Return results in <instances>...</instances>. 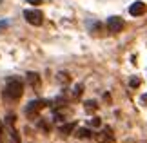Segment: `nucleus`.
<instances>
[{
	"mask_svg": "<svg viewBox=\"0 0 147 143\" xmlns=\"http://www.w3.org/2000/svg\"><path fill=\"white\" fill-rule=\"evenodd\" d=\"M27 82L33 89H40V76L36 73H27Z\"/></svg>",
	"mask_w": 147,
	"mask_h": 143,
	"instance_id": "8",
	"label": "nucleus"
},
{
	"mask_svg": "<svg viewBox=\"0 0 147 143\" xmlns=\"http://www.w3.org/2000/svg\"><path fill=\"white\" fill-rule=\"evenodd\" d=\"M0 2H2V0H0Z\"/></svg>",
	"mask_w": 147,
	"mask_h": 143,
	"instance_id": "17",
	"label": "nucleus"
},
{
	"mask_svg": "<svg viewBox=\"0 0 147 143\" xmlns=\"http://www.w3.org/2000/svg\"><path fill=\"white\" fill-rule=\"evenodd\" d=\"M24 94V83H22L20 78H11L7 85L4 89V98L9 101H16L20 100V96Z\"/></svg>",
	"mask_w": 147,
	"mask_h": 143,
	"instance_id": "1",
	"label": "nucleus"
},
{
	"mask_svg": "<svg viewBox=\"0 0 147 143\" xmlns=\"http://www.w3.org/2000/svg\"><path fill=\"white\" fill-rule=\"evenodd\" d=\"M7 26H9L7 20H2V22H0V29H4V27H7Z\"/></svg>",
	"mask_w": 147,
	"mask_h": 143,
	"instance_id": "16",
	"label": "nucleus"
},
{
	"mask_svg": "<svg viewBox=\"0 0 147 143\" xmlns=\"http://www.w3.org/2000/svg\"><path fill=\"white\" fill-rule=\"evenodd\" d=\"M89 123H91L93 127H98V125H100V118H93V120H89Z\"/></svg>",
	"mask_w": 147,
	"mask_h": 143,
	"instance_id": "12",
	"label": "nucleus"
},
{
	"mask_svg": "<svg viewBox=\"0 0 147 143\" xmlns=\"http://www.w3.org/2000/svg\"><path fill=\"white\" fill-rule=\"evenodd\" d=\"M82 89H84L82 85H76V87H75V96H80L82 94Z\"/></svg>",
	"mask_w": 147,
	"mask_h": 143,
	"instance_id": "13",
	"label": "nucleus"
},
{
	"mask_svg": "<svg viewBox=\"0 0 147 143\" xmlns=\"http://www.w3.org/2000/svg\"><path fill=\"white\" fill-rule=\"evenodd\" d=\"M107 29H109V33H120L123 29V20L120 16H109L107 18Z\"/></svg>",
	"mask_w": 147,
	"mask_h": 143,
	"instance_id": "5",
	"label": "nucleus"
},
{
	"mask_svg": "<svg viewBox=\"0 0 147 143\" xmlns=\"http://www.w3.org/2000/svg\"><path fill=\"white\" fill-rule=\"evenodd\" d=\"M47 107V101H44V100H36V101H29L26 107V114H27V118H35L38 112L42 111V109H46Z\"/></svg>",
	"mask_w": 147,
	"mask_h": 143,
	"instance_id": "4",
	"label": "nucleus"
},
{
	"mask_svg": "<svg viewBox=\"0 0 147 143\" xmlns=\"http://www.w3.org/2000/svg\"><path fill=\"white\" fill-rule=\"evenodd\" d=\"M75 129H76V122H69V123H65V125L60 127V132H62V136H69V134H73Z\"/></svg>",
	"mask_w": 147,
	"mask_h": 143,
	"instance_id": "9",
	"label": "nucleus"
},
{
	"mask_svg": "<svg viewBox=\"0 0 147 143\" xmlns=\"http://www.w3.org/2000/svg\"><path fill=\"white\" fill-rule=\"evenodd\" d=\"M24 18L27 20V24H31V26H42L44 15H42V11H38V9H26Z\"/></svg>",
	"mask_w": 147,
	"mask_h": 143,
	"instance_id": "3",
	"label": "nucleus"
},
{
	"mask_svg": "<svg viewBox=\"0 0 147 143\" xmlns=\"http://www.w3.org/2000/svg\"><path fill=\"white\" fill-rule=\"evenodd\" d=\"M94 138H96L100 143H111V141H113V130L107 127V129L102 130V132H96V134H94Z\"/></svg>",
	"mask_w": 147,
	"mask_h": 143,
	"instance_id": "7",
	"label": "nucleus"
},
{
	"mask_svg": "<svg viewBox=\"0 0 147 143\" xmlns=\"http://www.w3.org/2000/svg\"><path fill=\"white\" fill-rule=\"evenodd\" d=\"M145 13H147V5L144 2H133L131 7H129V15L133 16H142Z\"/></svg>",
	"mask_w": 147,
	"mask_h": 143,
	"instance_id": "6",
	"label": "nucleus"
},
{
	"mask_svg": "<svg viewBox=\"0 0 147 143\" xmlns=\"http://www.w3.org/2000/svg\"><path fill=\"white\" fill-rule=\"evenodd\" d=\"M138 85H140V80L138 78H133L131 80V87H138Z\"/></svg>",
	"mask_w": 147,
	"mask_h": 143,
	"instance_id": "14",
	"label": "nucleus"
},
{
	"mask_svg": "<svg viewBox=\"0 0 147 143\" xmlns=\"http://www.w3.org/2000/svg\"><path fill=\"white\" fill-rule=\"evenodd\" d=\"M4 127H5V134H7V138H9V143H20V136L16 132V129H15V116L13 114L5 116Z\"/></svg>",
	"mask_w": 147,
	"mask_h": 143,
	"instance_id": "2",
	"label": "nucleus"
},
{
	"mask_svg": "<svg viewBox=\"0 0 147 143\" xmlns=\"http://www.w3.org/2000/svg\"><path fill=\"white\" fill-rule=\"evenodd\" d=\"M27 4H33V5H40L42 0H27Z\"/></svg>",
	"mask_w": 147,
	"mask_h": 143,
	"instance_id": "15",
	"label": "nucleus"
},
{
	"mask_svg": "<svg viewBox=\"0 0 147 143\" xmlns=\"http://www.w3.org/2000/svg\"><path fill=\"white\" fill-rule=\"evenodd\" d=\"M86 109L87 111H91V109L94 111V109H96V103H94V101H86Z\"/></svg>",
	"mask_w": 147,
	"mask_h": 143,
	"instance_id": "11",
	"label": "nucleus"
},
{
	"mask_svg": "<svg viewBox=\"0 0 147 143\" xmlns=\"http://www.w3.org/2000/svg\"><path fill=\"white\" fill-rule=\"evenodd\" d=\"M76 136H78V138H91V136H93V132H91L89 129H78Z\"/></svg>",
	"mask_w": 147,
	"mask_h": 143,
	"instance_id": "10",
	"label": "nucleus"
}]
</instances>
